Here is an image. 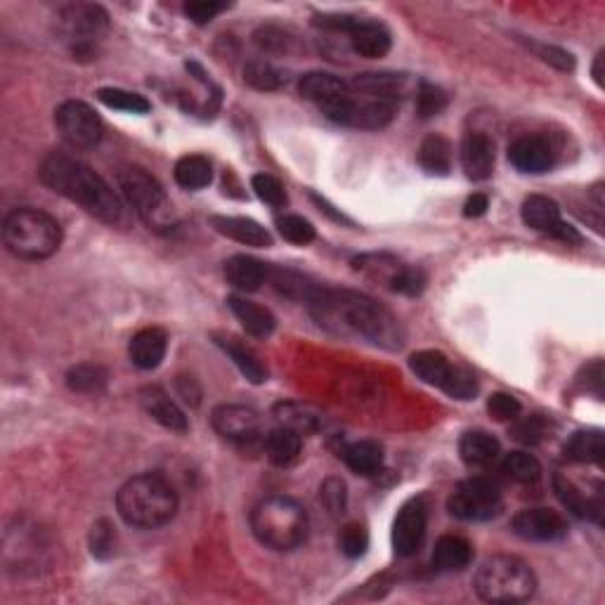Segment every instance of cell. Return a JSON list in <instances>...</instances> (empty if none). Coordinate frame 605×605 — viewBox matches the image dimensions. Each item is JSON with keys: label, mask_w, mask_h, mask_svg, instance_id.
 <instances>
[{"label": "cell", "mask_w": 605, "mask_h": 605, "mask_svg": "<svg viewBox=\"0 0 605 605\" xmlns=\"http://www.w3.org/2000/svg\"><path fill=\"white\" fill-rule=\"evenodd\" d=\"M308 305L320 324L338 334L362 336L374 346L388 350H400L405 343V331H402L398 317L381 303H376L374 298L357 294V291L317 286Z\"/></svg>", "instance_id": "cell-1"}, {"label": "cell", "mask_w": 605, "mask_h": 605, "mask_svg": "<svg viewBox=\"0 0 605 605\" xmlns=\"http://www.w3.org/2000/svg\"><path fill=\"white\" fill-rule=\"evenodd\" d=\"M38 178L52 192L74 201V204L81 206L83 211H88L90 216L102 220V223H123V201L114 192V187L100 173H95L93 168L74 159V156L50 152L41 161Z\"/></svg>", "instance_id": "cell-2"}, {"label": "cell", "mask_w": 605, "mask_h": 605, "mask_svg": "<svg viewBox=\"0 0 605 605\" xmlns=\"http://www.w3.org/2000/svg\"><path fill=\"white\" fill-rule=\"evenodd\" d=\"M116 511L130 528L156 530L175 518L178 494L159 473H140L121 485L116 494Z\"/></svg>", "instance_id": "cell-3"}, {"label": "cell", "mask_w": 605, "mask_h": 605, "mask_svg": "<svg viewBox=\"0 0 605 605\" xmlns=\"http://www.w3.org/2000/svg\"><path fill=\"white\" fill-rule=\"evenodd\" d=\"M3 242L15 258L45 260L62 246V225L41 208H15L3 220Z\"/></svg>", "instance_id": "cell-4"}, {"label": "cell", "mask_w": 605, "mask_h": 605, "mask_svg": "<svg viewBox=\"0 0 605 605\" xmlns=\"http://www.w3.org/2000/svg\"><path fill=\"white\" fill-rule=\"evenodd\" d=\"M308 513L296 499L275 494L263 499L251 513V530L272 551H294L308 537Z\"/></svg>", "instance_id": "cell-5"}, {"label": "cell", "mask_w": 605, "mask_h": 605, "mask_svg": "<svg viewBox=\"0 0 605 605\" xmlns=\"http://www.w3.org/2000/svg\"><path fill=\"white\" fill-rule=\"evenodd\" d=\"M473 589L485 603H525L535 596L537 577L516 556H492L478 568Z\"/></svg>", "instance_id": "cell-6"}, {"label": "cell", "mask_w": 605, "mask_h": 605, "mask_svg": "<svg viewBox=\"0 0 605 605\" xmlns=\"http://www.w3.org/2000/svg\"><path fill=\"white\" fill-rule=\"evenodd\" d=\"M116 182H119L121 197L133 208L138 216L152 227L168 225V201L164 187L152 173H147L140 166H123L116 171Z\"/></svg>", "instance_id": "cell-7"}, {"label": "cell", "mask_w": 605, "mask_h": 605, "mask_svg": "<svg viewBox=\"0 0 605 605\" xmlns=\"http://www.w3.org/2000/svg\"><path fill=\"white\" fill-rule=\"evenodd\" d=\"M109 26V15L100 5L71 3L57 12V34L76 57L95 55V45Z\"/></svg>", "instance_id": "cell-8"}, {"label": "cell", "mask_w": 605, "mask_h": 605, "mask_svg": "<svg viewBox=\"0 0 605 605\" xmlns=\"http://www.w3.org/2000/svg\"><path fill=\"white\" fill-rule=\"evenodd\" d=\"M504 509V497L499 485L492 478H468L457 485V490L447 499V511L454 518L466 520V523H480L499 516Z\"/></svg>", "instance_id": "cell-9"}, {"label": "cell", "mask_w": 605, "mask_h": 605, "mask_svg": "<svg viewBox=\"0 0 605 605\" xmlns=\"http://www.w3.org/2000/svg\"><path fill=\"white\" fill-rule=\"evenodd\" d=\"M322 112L329 121L341 123V126L360 130H381L393 121L395 102L374 100V97H360V100H355V97L348 93L334 102L324 104Z\"/></svg>", "instance_id": "cell-10"}, {"label": "cell", "mask_w": 605, "mask_h": 605, "mask_svg": "<svg viewBox=\"0 0 605 605\" xmlns=\"http://www.w3.org/2000/svg\"><path fill=\"white\" fill-rule=\"evenodd\" d=\"M55 126L62 140L74 149H90L102 140V119L90 104L81 100H67L57 107Z\"/></svg>", "instance_id": "cell-11"}, {"label": "cell", "mask_w": 605, "mask_h": 605, "mask_svg": "<svg viewBox=\"0 0 605 605\" xmlns=\"http://www.w3.org/2000/svg\"><path fill=\"white\" fill-rule=\"evenodd\" d=\"M520 216H523V223L530 227V230H537L542 234H549V237L561 239L565 244H580L582 237L575 227L563 223L561 218V208L554 199L542 197V194H532L523 201V208H520Z\"/></svg>", "instance_id": "cell-12"}, {"label": "cell", "mask_w": 605, "mask_h": 605, "mask_svg": "<svg viewBox=\"0 0 605 605\" xmlns=\"http://www.w3.org/2000/svg\"><path fill=\"white\" fill-rule=\"evenodd\" d=\"M426 504L424 499H412L402 506L393 523V549L402 558L414 556L426 537Z\"/></svg>", "instance_id": "cell-13"}, {"label": "cell", "mask_w": 605, "mask_h": 605, "mask_svg": "<svg viewBox=\"0 0 605 605\" xmlns=\"http://www.w3.org/2000/svg\"><path fill=\"white\" fill-rule=\"evenodd\" d=\"M511 528L525 542H558L568 535L565 518L551 509H523L513 516Z\"/></svg>", "instance_id": "cell-14"}, {"label": "cell", "mask_w": 605, "mask_h": 605, "mask_svg": "<svg viewBox=\"0 0 605 605\" xmlns=\"http://www.w3.org/2000/svg\"><path fill=\"white\" fill-rule=\"evenodd\" d=\"M211 424L218 435L230 442H253L260 433V414L246 405H220L213 409Z\"/></svg>", "instance_id": "cell-15"}, {"label": "cell", "mask_w": 605, "mask_h": 605, "mask_svg": "<svg viewBox=\"0 0 605 605\" xmlns=\"http://www.w3.org/2000/svg\"><path fill=\"white\" fill-rule=\"evenodd\" d=\"M509 161L520 173L539 175L551 171L556 164V152L551 142L539 135H525L509 147Z\"/></svg>", "instance_id": "cell-16"}, {"label": "cell", "mask_w": 605, "mask_h": 605, "mask_svg": "<svg viewBox=\"0 0 605 605\" xmlns=\"http://www.w3.org/2000/svg\"><path fill=\"white\" fill-rule=\"evenodd\" d=\"M346 36L353 52H357L360 57H367V60H381V57L388 55L390 45H393V38H390L386 26L364 17H355Z\"/></svg>", "instance_id": "cell-17"}, {"label": "cell", "mask_w": 605, "mask_h": 605, "mask_svg": "<svg viewBox=\"0 0 605 605\" xmlns=\"http://www.w3.org/2000/svg\"><path fill=\"white\" fill-rule=\"evenodd\" d=\"M461 168H464L466 178L471 180H487L494 171V142L483 133H468L461 140Z\"/></svg>", "instance_id": "cell-18"}, {"label": "cell", "mask_w": 605, "mask_h": 605, "mask_svg": "<svg viewBox=\"0 0 605 605\" xmlns=\"http://www.w3.org/2000/svg\"><path fill=\"white\" fill-rule=\"evenodd\" d=\"M350 90H355L362 97L398 102L400 97L407 95L409 78L405 74H388V71H369V74L355 76V81L350 83Z\"/></svg>", "instance_id": "cell-19"}, {"label": "cell", "mask_w": 605, "mask_h": 605, "mask_svg": "<svg viewBox=\"0 0 605 605\" xmlns=\"http://www.w3.org/2000/svg\"><path fill=\"white\" fill-rule=\"evenodd\" d=\"M166 350H168L166 331L159 327H147V329H140L138 334L130 338L128 355L135 367L145 369V372H152V369H156L161 362H164Z\"/></svg>", "instance_id": "cell-20"}, {"label": "cell", "mask_w": 605, "mask_h": 605, "mask_svg": "<svg viewBox=\"0 0 605 605\" xmlns=\"http://www.w3.org/2000/svg\"><path fill=\"white\" fill-rule=\"evenodd\" d=\"M211 227L218 234L244 246H256V249H268L272 246V234L263 225L251 218L242 216H211Z\"/></svg>", "instance_id": "cell-21"}, {"label": "cell", "mask_w": 605, "mask_h": 605, "mask_svg": "<svg viewBox=\"0 0 605 605\" xmlns=\"http://www.w3.org/2000/svg\"><path fill=\"white\" fill-rule=\"evenodd\" d=\"M140 405L145 412L152 416L156 424H161L168 431L185 433L187 431V416L175 402L168 398L161 388L147 386L140 390Z\"/></svg>", "instance_id": "cell-22"}, {"label": "cell", "mask_w": 605, "mask_h": 605, "mask_svg": "<svg viewBox=\"0 0 605 605\" xmlns=\"http://www.w3.org/2000/svg\"><path fill=\"white\" fill-rule=\"evenodd\" d=\"M227 305H230L232 315L237 317L239 324L246 329V334H251L253 338L272 336V331L277 327V320L268 308H263V305L253 303L244 296H230L227 298Z\"/></svg>", "instance_id": "cell-23"}, {"label": "cell", "mask_w": 605, "mask_h": 605, "mask_svg": "<svg viewBox=\"0 0 605 605\" xmlns=\"http://www.w3.org/2000/svg\"><path fill=\"white\" fill-rule=\"evenodd\" d=\"M213 341L223 348V353L230 357V360L234 362V367L242 372L246 381H251V383L268 381V369H265V364L260 362V357L253 353L246 343H242L239 338H234V336H227V334H213Z\"/></svg>", "instance_id": "cell-24"}, {"label": "cell", "mask_w": 605, "mask_h": 605, "mask_svg": "<svg viewBox=\"0 0 605 605\" xmlns=\"http://www.w3.org/2000/svg\"><path fill=\"white\" fill-rule=\"evenodd\" d=\"M298 93H301L305 100L317 102L320 107H324V104L348 95L350 86L343 78L327 74V71H310V74H305L301 81H298Z\"/></svg>", "instance_id": "cell-25"}, {"label": "cell", "mask_w": 605, "mask_h": 605, "mask_svg": "<svg viewBox=\"0 0 605 605\" xmlns=\"http://www.w3.org/2000/svg\"><path fill=\"white\" fill-rule=\"evenodd\" d=\"M554 490L558 494V499H561V504L572 513V516L591 518L596 520V523H603L601 494H596L594 499H587L580 490H577L575 483L561 476V473H556L554 476Z\"/></svg>", "instance_id": "cell-26"}, {"label": "cell", "mask_w": 605, "mask_h": 605, "mask_svg": "<svg viewBox=\"0 0 605 605\" xmlns=\"http://www.w3.org/2000/svg\"><path fill=\"white\" fill-rule=\"evenodd\" d=\"M225 279L234 289L244 291V294H253L268 279V265L251 256H232L225 263Z\"/></svg>", "instance_id": "cell-27"}, {"label": "cell", "mask_w": 605, "mask_h": 605, "mask_svg": "<svg viewBox=\"0 0 605 605\" xmlns=\"http://www.w3.org/2000/svg\"><path fill=\"white\" fill-rule=\"evenodd\" d=\"M471 561H473V546L468 539L459 535H445L435 542L433 558H431L435 570L440 572L464 570Z\"/></svg>", "instance_id": "cell-28"}, {"label": "cell", "mask_w": 605, "mask_h": 605, "mask_svg": "<svg viewBox=\"0 0 605 605\" xmlns=\"http://www.w3.org/2000/svg\"><path fill=\"white\" fill-rule=\"evenodd\" d=\"M499 452H502V447H499L497 438L485 431H468L461 435L459 440L461 459H464V464L473 468H485L494 464Z\"/></svg>", "instance_id": "cell-29"}, {"label": "cell", "mask_w": 605, "mask_h": 605, "mask_svg": "<svg viewBox=\"0 0 605 605\" xmlns=\"http://www.w3.org/2000/svg\"><path fill=\"white\" fill-rule=\"evenodd\" d=\"M353 265L364 277L386 284L388 289H393L395 282H398L400 275L407 268V263H402L400 258L390 256V253H364V256L353 260Z\"/></svg>", "instance_id": "cell-30"}, {"label": "cell", "mask_w": 605, "mask_h": 605, "mask_svg": "<svg viewBox=\"0 0 605 605\" xmlns=\"http://www.w3.org/2000/svg\"><path fill=\"white\" fill-rule=\"evenodd\" d=\"M301 433L291 431V428L279 426L275 431L268 433L265 438V454H268L270 464H275L279 468H289L294 466L298 459H301Z\"/></svg>", "instance_id": "cell-31"}, {"label": "cell", "mask_w": 605, "mask_h": 605, "mask_svg": "<svg viewBox=\"0 0 605 605\" xmlns=\"http://www.w3.org/2000/svg\"><path fill=\"white\" fill-rule=\"evenodd\" d=\"M341 459L357 476H374L383 468V447L374 440H357L341 452Z\"/></svg>", "instance_id": "cell-32"}, {"label": "cell", "mask_w": 605, "mask_h": 605, "mask_svg": "<svg viewBox=\"0 0 605 605\" xmlns=\"http://www.w3.org/2000/svg\"><path fill=\"white\" fill-rule=\"evenodd\" d=\"M454 364L447 360L445 355L438 350H419L409 357V369L416 374V379H421L428 386H445V381L450 379Z\"/></svg>", "instance_id": "cell-33"}, {"label": "cell", "mask_w": 605, "mask_h": 605, "mask_svg": "<svg viewBox=\"0 0 605 605\" xmlns=\"http://www.w3.org/2000/svg\"><path fill=\"white\" fill-rule=\"evenodd\" d=\"M565 459L575 461V464H601L605 454L603 433L591 428V431H577L570 435V440L563 447Z\"/></svg>", "instance_id": "cell-34"}, {"label": "cell", "mask_w": 605, "mask_h": 605, "mask_svg": "<svg viewBox=\"0 0 605 605\" xmlns=\"http://www.w3.org/2000/svg\"><path fill=\"white\" fill-rule=\"evenodd\" d=\"M175 182L182 187V190H204V187L211 185L213 180V166L206 156L201 154H187L175 164Z\"/></svg>", "instance_id": "cell-35"}, {"label": "cell", "mask_w": 605, "mask_h": 605, "mask_svg": "<svg viewBox=\"0 0 605 605\" xmlns=\"http://www.w3.org/2000/svg\"><path fill=\"white\" fill-rule=\"evenodd\" d=\"M416 159H419V166L424 168L428 175H447L452 168L450 140H445L442 135H431V138L421 142Z\"/></svg>", "instance_id": "cell-36"}, {"label": "cell", "mask_w": 605, "mask_h": 605, "mask_svg": "<svg viewBox=\"0 0 605 605\" xmlns=\"http://www.w3.org/2000/svg\"><path fill=\"white\" fill-rule=\"evenodd\" d=\"M275 419L279 426L291 428L296 433H315L322 426L320 414L308 405H298V402H279L275 407Z\"/></svg>", "instance_id": "cell-37"}, {"label": "cell", "mask_w": 605, "mask_h": 605, "mask_svg": "<svg viewBox=\"0 0 605 605\" xmlns=\"http://www.w3.org/2000/svg\"><path fill=\"white\" fill-rule=\"evenodd\" d=\"M107 369L100 364H76L69 369L67 374V386L74 393H86V395H97L107 388Z\"/></svg>", "instance_id": "cell-38"}, {"label": "cell", "mask_w": 605, "mask_h": 605, "mask_svg": "<svg viewBox=\"0 0 605 605\" xmlns=\"http://www.w3.org/2000/svg\"><path fill=\"white\" fill-rule=\"evenodd\" d=\"M502 473L513 483L520 485H530L537 483L539 476H542V466L539 461L532 457L530 452H509L504 454L502 459Z\"/></svg>", "instance_id": "cell-39"}, {"label": "cell", "mask_w": 605, "mask_h": 605, "mask_svg": "<svg viewBox=\"0 0 605 605\" xmlns=\"http://www.w3.org/2000/svg\"><path fill=\"white\" fill-rule=\"evenodd\" d=\"M97 100H100L104 107L126 114H147L149 109H152V104H149L145 97L123 88H100L97 90Z\"/></svg>", "instance_id": "cell-40"}, {"label": "cell", "mask_w": 605, "mask_h": 605, "mask_svg": "<svg viewBox=\"0 0 605 605\" xmlns=\"http://www.w3.org/2000/svg\"><path fill=\"white\" fill-rule=\"evenodd\" d=\"M244 81L249 83L253 90H260V93H272V90L282 88L284 76L275 64L265 60H251L246 62L244 67Z\"/></svg>", "instance_id": "cell-41"}, {"label": "cell", "mask_w": 605, "mask_h": 605, "mask_svg": "<svg viewBox=\"0 0 605 605\" xmlns=\"http://www.w3.org/2000/svg\"><path fill=\"white\" fill-rule=\"evenodd\" d=\"M277 230L286 242L296 246H305L315 239V227H312L310 220H305L303 216H294V213L277 218Z\"/></svg>", "instance_id": "cell-42"}, {"label": "cell", "mask_w": 605, "mask_h": 605, "mask_svg": "<svg viewBox=\"0 0 605 605\" xmlns=\"http://www.w3.org/2000/svg\"><path fill=\"white\" fill-rule=\"evenodd\" d=\"M445 107H447L445 90H440L438 86H431V83H421V86L416 88V114H419L421 119H433V116L445 112Z\"/></svg>", "instance_id": "cell-43"}, {"label": "cell", "mask_w": 605, "mask_h": 605, "mask_svg": "<svg viewBox=\"0 0 605 605\" xmlns=\"http://www.w3.org/2000/svg\"><path fill=\"white\" fill-rule=\"evenodd\" d=\"M442 390H445V393L454 400H473L478 393V381L476 376H473V372H468L466 367H457V364H454L450 379L445 381Z\"/></svg>", "instance_id": "cell-44"}, {"label": "cell", "mask_w": 605, "mask_h": 605, "mask_svg": "<svg viewBox=\"0 0 605 605\" xmlns=\"http://www.w3.org/2000/svg\"><path fill=\"white\" fill-rule=\"evenodd\" d=\"M251 187H253V192L258 194V199L265 201L268 206H272V208L286 206V190H284L282 182L275 178V175L256 173L251 178Z\"/></svg>", "instance_id": "cell-45"}, {"label": "cell", "mask_w": 605, "mask_h": 605, "mask_svg": "<svg viewBox=\"0 0 605 605\" xmlns=\"http://www.w3.org/2000/svg\"><path fill=\"white\" fill-rule=\"evenodd\" d=\"M114 549H116L114 525L109 523L107 518L97 520V523L93 525V530H90V551H93L95 558L107 561V558L114 556Z\"/></svg>", "instance_id": "cell-46"}, {"label": "cell", "mask_w": 605, "mask_h": 605, "mask_svg": "<svg viewBox=\"0 0 605 605\" xmlns=\"http://www.w3.org/2000/svg\"><path fill=\"white\" fill-rule=\"evenodd\" d=\"M338 546H341L343 556L348 558H360L367 554L369 549V535L364 530V525L360 523H350L341 530V537H338Z\"/></svg>", "instance_id": "cell-47"}, {"label": "cell", "mask_w": 605, "mask_h": 605, "mask_svg": "<svg viewBox=\"0 0 605 605\" xmlns=\"http://www.w3.org/2000/svg\"><path fill=\"white\" fill-rule=\"evenodd\" d=\"M320 497L324 506H327L329 513H334V516H338V513L346 511V504H348V492H346V483H343L341 478H329L324 480L322 490H320Z\"/></svg>", "instance_id": "cell-48"}, {"label": "cell", "mask_w": 605, "mask_h": 605, "mask_svg": "<svg viewBox=\"0 0 605 605\" xmlns=\"http://www.w3.org/2000/svg\"><path fill=\"white\" fill-rule=\"evenodd\" d=\"M520 402L513 398V395L506 393H494L490 400H487V412H490L497 421H513L518 419L520 414Z\"/></svg>", "instance_id": "cell-49"}, {"label": "cell", "mask_w": 605, "mask_h": 605, "mask_svg": "<svg viewBox=\"0 0 605 605\" xmlns=\"http://www.w3.org/2000/svg\"><path fill=\"white\" fill-rule=\"evenodd\" d=\"M223 10H227V3H216V0H197V3L185 5V15L199 26H204L211 22V19H216Z\"/></svg>", "instance_id": "cell-50"}, {"label": "cell", "mask_w": 605, "mask_h": 605, "mask_svg": "<svg viewBox=\"0 0 605 605\" xmlns=\"http://www.w3.org/2000/svg\"><path fill=\"white\" fill-rule=\"evenodd\" d=\"M424 289H426L424 270L412 268V265H407L405 272H402L400 279L393 286V291H398L402 296H419Z\"/></svg>", "instance_id": "cell-51"}, {"label": "cell", "mask_w": 605, "mask_h": 605, "mask_svg": "<svg viewBox=\"0 0 605 605\" xmlns=\"http://www.w3.org/2000/svg\"><path fill=\"white\" fill-rule=\"evenodd\" d=\"M544 433L546 424L539 416H530V419L518 421V424L513 426V438L518 442H525V445H537V442L544 438Z\"/></svg>", "instance_id": "cell-52"}, {"label": "cell", "mask_w": 605, "mask_h": 605, "mask_svg": "<svg viewBox=\"0 0 605 605\" xmlns=\"http://www.w3.org/2000/svg\"><path fill=\"white\" fill-rule=\"evenodd\" d=\"M532 50H535L537 55L542 57V60L546 64H551V67H556V69H561V71H572V69H575V60H572L570 52L556 48V45L532 43Z\"/></svg>", "instance_id": "cell-53"}, {"label": "cell", "mask_w": 605, "mask_h": 605, "mask_svg": "<svg viewBox=\"0 0 605 605\" xmlns=\"http://www.w3.org/2000/svg\"><path fill=\"white\" fill-rule=\"evenodd\" d=\"M487 206H490V201H487L485 194H473V197H468V201H466L464 216H466V218H480V216H485Z\"/></svg>", "instance_id": "cell-54"}, {"label": "cell", "mask_w": 605, "mask_h": 605, "mask_svg": "<svg viewBox=\"0 0 605 605\" xmlns=\"http://www.w3.org/2000/svg\"><path fill=\"white\" fill-rule=\"evenodd\" d=\"M603 52H598V57H596V62H594V78H596V83L598 86H603Z\"/></svg>", "instance_id": "cell-55"}]
</instances>
